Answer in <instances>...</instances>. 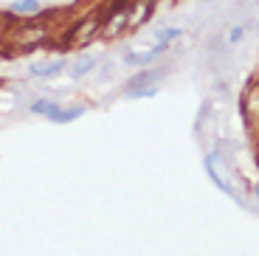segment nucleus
I'll list each match as a JSON object with an SVG mask.
<instances>
[{
  "mask_svg": "<svg viewBox=\"0 0 259 256\" xmlns=\"http://www.w3.org/2000/svg\"><path fill=\"white\" fill-rule=\"evenodd\" d=\"M206 175L211 178V183L217 186L220 192H226L234 203L242 205V180H240V172L228 166L226 158H223L220 152H208L206 155Z\"/></svg>",
  "mask_w": 259,
  "mask_h": 256,
  "instance_id": "nucleus-1",
  "label": "nucleus"
},
{
  "mask_svg": "<svg viewBox=\"0 0 259 256\" xmlns=\"http://www.w3.org/2000/svg\"><path fill=\"white\" fill-rule=\"evenodd\" d=\"M68 68V59L65 57H54V59H42V62H34L28 68V73L37 79H54L57 73H62Z\"/></svg>",
  "mask_w": 259,
  "mask_h": 256,
  "instance_id": "nucleus-2",
  "label": "nucleus"
},
{
  "mask_svg": "<svg viewBox=\"0 0 259 256\" xmlns=\"http://www.w3.org/2000/svg\"><path fill=\"white\" fill-rule=\"evenodd\" d=\"M166 51L163 45H152V48H147V51H127V57H124V62L133 65V68H147V65H152L161 54Z\"/></svg>",
  "mask_w": 259,
  "mask_h": 256,
  "instance_id": "nucleus-3",
  "label": "nucleus"
},
{
  "mask_svg": "<svg viewBox=\"0 0 259 256\" xmlns=\"http://www.w3.org/2000/svg\"><path fill=\"white\" fill-rule=\"evenodd\" d=\"M39 0H14L12 6H9V14L12 17H37L39 14Z\"/></svg>",
  "mask_w": 259,
  "mask_h": 256,
  "instance_id": "nucleus-4",
  "label": "nucleus"
},
{
  "mask_svg": "<svg viewBox=\"0 0 259 256\" xmlns=\"http://www.w3.org/2000/svg\"><path fill=\"white\" fill-rule=\"evenodd\" d=\"M28 110H31L34 115H46L48 121H51L54 115H57L59 110H62V104L54 102V99H34V102L28 104Z\"/></svg>",
  "mask_w": 259,
  "mask_h": 256,
  "instance_id": "nucleus-5",
  "label": "nucleus"
},
{
  "mask_svg": "<svg viewBox=\"0 0 259 256\" xmlns=\"http://www.w3.org/2000/svg\"><path fill=\"white\" fill-rule=\"evenodd\" d=\"M152 79H155V73L147 71V68H141V71L133 76V82H127V96H133V93H138V90L155 88V84H152Z\"/></svg>",
  "mask_w": 259,
  "mask_h": 256,
  "instance_id": "nucleus-6",
  "label": "nucleus"
},
{
  "mask_svg": "<svg viewBox=\"0 0 259 256\" xmlns=\"http://www.w3.org/2000/svg\"><path fill=\"white\" fill-rule=\"evenodd\" d=\"M99 65V57H79L71 68V79H84Z\"/></svg>",
  "mask_w": 259,
  "mask_h": 256,
  "instance_id": "nucleus-7",
  "label": "nucleus"
},
{
  "mask_svg": "<svg viewBox=\"0 0 259 256\" xmlns=\"http://www.w3.org/2000/svg\"><path fill=\"white\" fill-rule=\"evenodd\" d=\"M84 115V107L82 104H73V107H62L57 115L51 118V124H71V121H76V118H82Z\"/></svg>",
  "mask_w": 259,
  "mask_h": 256,
  "instance_id": "nucleus-8",
  "label": "nucleus"
},
{
  "mask_svg": "<svg viewBox=\"0 0 259 256\" xmlns=\"http://www.w3.org/2000/svg\"><path fill=\"white\" fill-rule=\"evenodd\" d=\"M181 34H183L181 28H163V31L155 37V42H158V45H163V48H169V42H175V39L181 37Z\"/></svg>",
  "mask_w": 259,
  "mask_h": 256,
  "instance_id": "nucleus-9",
  "label": "nucleus"
},
{
  "mask_svg": "<svg viewBox=\"0 0 259 256\" xmlns=\"http://www.w3.org/2000/svg\"><path fill=\"white\" fill-rule=\"evenodd\" d=\"M242 31H245V23H242V26H234L231 34H228V42H240V39H242Z\"/></svg>",
  "mask_w": 259,
  "mask_h": 256,
  "instance_id": "nucleus-10",
  "label": "nucleus"
},
{
  "mask_svg": "<svg viewBox=\"0 0 259 256\" xmlns=\"http://www.w3.org/2000/svg\"><path fill=\"white\" fill-rule=\"evenodd\" d=\"M256 197H259V186H256Z\"/></svg>",
  "mask_w": 259,
  "mask_h": 256,
  "instance_id": "nucleus-11",
  "label": "nucleus"
}]
</instances>
